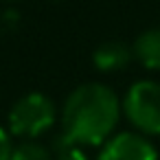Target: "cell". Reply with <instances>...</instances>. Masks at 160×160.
Masks as SVG:
<instances>
[{"label":"cell","instance_id":"9","mask_svg":"<svg viewBox=\"0 0 160 160\" xmlns=\"http://www.w3.org/2000/svg\"><path fill=\"white\" fill-rule=\"evenodd\" d=\"M13 153V142H11V134L0 127V160H11Z\"/></svg>","mask_w":160,"mask_h":160},{"label":"cell","instance_id":"4","mask_svg":"<svg viewBox=\"0 0 160 160\" xmlns=\"http://www.w3.org/2000/svg\"><path fill=\"white\" fill-rule=\"evenodd\" d=\"M97 160H158V149L138 132H121L101 145Z\"/></svg>","mask_w":160,"mask_h":160},{"label":"cell","instance_id":"10","mask_svg":"<svg viewBox=\"0 0 160 160\" xmlns=\"http://www.w3.org/2000/svg\"><path fill=\"white\" fill-rule=\"evenodd\" d=\"M18 22H20V13L18 11H13V9H9V11H5V16H2V27L5 29H16L18 27Z\"/></svg>","mask_w":160,"mask_h":160},{"label":"cell","instance_id":"7","mask_svg":"<svg viewBox=\"0 0 160 160\" xmlns=\"http://www.w3.org/2000/svg\"><path fill=\"white\" fill-rule=\"evenodd\" d=\"M11 160H55L53 151L38 140H20L13 145Z\"/></svg>","mask_w":160,"mask_h":160},{"label":"cell","instance_id":"1","mask_svg":"<svg viewBox=\"0 0 160 160\" xmlns=\"http://www.w3.org/2000/svg\"><path fill=\"white\" fill-rule=\"evenodd\" d=\"M121 112V101L112 88L94 81L81 83L64 101L62 134L77 147H99L114 136Z\"/></svg>","mask_w":160,"mask_h":160},{"label":"cell","instance_id":"2","mask_svg":"<svg viewBox=\"0 0 160 160\" xmlns=\"http://www.w3.org/2000/svg\"><path fill=\"white\" fill-rule=\"evenodd\" d=\"M57 121V108L44 92H29L20 97L7 116V132L22 140H35L46 134Z\"/></svg>","mask_w":160,"mask_h":160},{"label":"cell","instance_id":"6","mask_svg":"<svg viewBox=\"0 0 160 160\" xmlns=\"http://www.w3.org/2000/svg\"><path fill=\"white\" fill-rule=\"evenodd\" d=\"M132 53L147 70H160V29L142 31L132 44Z\"/></svg>","mask_w":160,"mask_h":160},{"label":"cell","instance_id":"3","mask_svg":"<svg viewBox=\"0 0 160 160\" xmlns=\"http://www.w3.org/2000/svg\"><path fill=\"white\" fill-rule=\"evenodd\" d=\"M123 114L142 136H160V83L142 79L129 86L121 101Z\"/></svg>","mask_w":160,"mask_h":160},{"label":"cell","instance_id":"5","mask_svg":"<svg viewBox=\"0 0 160 160\" xmlns=\"http://www.w3.org/2000/svg\"><path fill=\"white\" fill-rule=\"evenodd\" d=\"M132 57H134L132 46L123 42H103L92 53V64L101 72H116V70H123L132 62Z\"/></svg>","mask_w":160,"mask_h":160},{"label":"cell","instance_id":"8","mask_svg":"<svg viewBox=\"0 0 160 160\" xmlns=\"http://www.w3.org/2000/svg\"><path fill=\"white\" fill-rule=\"evenodd\" d=\"M53 151H55V160H88V156L83 153V149L77 147V145H72L64 134L55 136Z\"/></svg>","mask_w":160,"mask_h":160},{"label":"cell","instance_id":"11","mask_svg":"<svg viewBox=\"0 0 160 160\" xmlns=\"http://www.w3.org/2000/svg\"><path fill=\"white\" fill-rule=\"evenodd\" d=\"M5 2H20V0H5Z\"/></svg>","mask_w":160,"mask_h":160}]
</instances>
